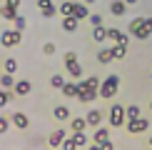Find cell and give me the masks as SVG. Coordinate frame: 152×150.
<instances>
[{
	"label": "cell",
	"mask_w": 152,
	"mask_h": 150,
	"mask_svg": "<svg viewBox=\"0 0 152 150\" xmlns=\"http://www.w3.org/2000/svg\"><path fill=\"white\" fill-rule=\"evenodd\" d=\"M147 145H152V135H150V138H147Z\"/></svg>",
	"instance_id": "cell-40"
},
{
	"label": "cell",
	"mask_w": 152,
	"mask_h": 150,
	"mask_svg": "<svg viewBox=\"0 0 152 150\" xmlns=\"http://www.w3.org/2000/svg\"><path fill=\"white\" fill-rule=\"evenodd\" d=\"M117 90H120V75H107V78L102 80V85H100V98H105V100H110V98H115L117 95Z\"/></svg>",
	"instance_id": "cell-2"
},
{
	"label": "cell",
	"mask_w": 152,
	"mask_h": 150,
	"mask_svg": "<svg viewBox=\"0 0 152 150\" xmlns=\"http://www.w3.org/2000/svg\"><path fill=\"white\" fill-rule=\"evenodd\" d=\"M115 58H112V48H102L97 50V62H102V65H107V62H112Z\"/></svg>",
	"instance_id": "cell-18"
},
{
	"label": "cell",
	"mask_w": 152,
	"mask_h": 150,
	"mask_svg": "<svg viewBox=\"0 0 152 150\" xmlns=\"http://www.w3.org/2000/svg\"><path fill=\"white\" fill-rule=\"evenodd\" d=\"M150 108H152V100H150Z\"/></svg>",
	"instance_id": "cell-42"
},
{
	"label": "cell",
	"mask_w": 152,
	"mask_h": 150,
	"mask_svg": "<svg viewBox=\"0 0 152 150\" xmlns=\"http://www.w3.org/2000/svg\"><path fill=\"white\" fill-rule=\"evenodd\" d=\"M15 93V90H12ZM12 93L8 90V88H3V93H0V108H5V105L10 103V98H12Z\"/></svg>",
	"instance_id": "cell-28"
},
{
	"label": "cell",
	"mask_w": 152,
	"mask_h": 150,
	"mask_svg": "<svg viewBox=\"0 0 152 150\" xmlns=\"http://www.w3.org/2000/svg\"><path fill=\"white\" fill-rule=\"evenodd\" d=\"M87 20H90V25H92V28H100V25H102V15H97V12H92V15L87 18Z\"/></svg>",
	"instance_id": "cell-32"
},
{
	"label": "cell",
	"mask_w": 152,
	"mask_h": 150,
	"mask_svg": "<svg viewBox=\"0 0 152 150\" xmlns=\"http://www.w3.org/2000/svg\"><path fill=\"white\" fill-rule=\"evenodd\" d=\"M87 80V85H90V88H97V90H100V85H102V83H100V78H95V75H90V78H85Z\"/></svg>",
	"instance_id": "cell-35"
},
{
	"label": "cell",
	"mask_w": 152,
	"mask_h": 150,
	"mask_svg": "<svg viewBox=\"0 0 152 150\" xmlns=\"http://www.w3.org/2000/svg\"><path fill=\"white\" fill-rule=\"evenodd\" d=\"M140 115H142L140 105H127V118H140Z\"/></svg>",
	"instance_id": "cell-29"
},
{
	"label": "cell",
	"mask_w": 152,
	"mask_h": 150,
	"mask_svg": "<svg viewBox=\"0 0 152 150\" xmlns=\"http://www.w3.org/2000/svg\"><path fill=\"white\" fill-rule=\"evenodd\" d=\"M65 68H67V73H70L75 80L82 78V65L77 62V53H75V50H67L65 53Z\"/></svg>",
	"instance_id": "cell-4"
},
{
	"label": "cell",
	"mask_w": 152,
	"mask_h": 150,
	"mask_svg": "<svg viewBox=\"0 0 152 150\" xmlns=\"http://www.w3.org/2000/svg\"><path fill=\"white\" fill-rule=\"evenodd\" d=\"M85 128H90L87 118H72L70 120V130H85Z\"/></svg>",
	"instance_id": "cell-22"
},
{
	"label": "cell",
	"mask_w": 152,
	"mask_h": 150,
	"mask_svg": "<svg viewBox=\"0 0 152 150\" xmlns=\"http://www.w3.org/2000/svg\"><path fill=\"white\" fill-rule=\"evenodd\" d=\"M110 12L115 18H122L125 12H127V3H125V0H112L110 3Z\"/></svg>",
	"instance_id": "cell-13"
},
{
	"label": "cell",
	"mask_w": 152,
	"mask_h": 150,
	"mask_svg": "<svg viewBox=\"0 0 152 150\" xmlns=\"http://www.w3.org/2000/svg\"><path fill=\"white\" fill-rule=\"evenodd\" d=\"M70 135H72V140L77 143V148H85V145H87V135H85V130H70Z\"/></svg>",
	"instance_id": "cell-20"
},
{
	"label": "cell",
	"mask_w": 152,
	"mask_h": 150,
	"mask_svg": "<svg viewBox=\"0 0 152 150\" xmlns=\"http://www.w3.org/2000/svg\"><path fill=\"white\" fill-rule=\"evenodd\" d=\"M100 98V90L97 88H87V90H80V95H77V100L82 105H90V103H95V100Z\"/></svg>",
	"instance_id": "cell-8"
},
{
	"label": "cell",
	"mask_w": 152,
	"mask_h": 150,
	"mask_svg": "<svg viewBox=\"0 0 152 150\" xmlns=\"http://www.w3.org/2000/svg\"><path fill=\"white\" fill-rule=\"evenodd\" d=\"M55 50H58L55 43H45V45H42V53H45V55H55Z\"/></svg>",
	"instance_id": "cell-34"
},
{
	"label": "cell",
	"mask_w": 152,
	"mask_h": 150,
	"mask_svg": "<svg viewBox=\"0 0 152 150\" xmlns=\"http://www.w3.org/2000/svg\"><path fill=\"white\" fill-rule=\"evenodd\" d=\"M107 123H110V128H122V125L127 123V108H122L120 103L110 105V110H107Z\"/></svg>",
	"instance_id": "cell-1"
},
{
	"label": "cell",
	"mask_w": 152,
	"mask_h": 150,
	"mask_svg": "<svg viewBox=\"0 0 152 150\" xmlns=\"http://www.w3.org/2000/svg\"><path fill=\"white\" fill-rule=\"evenodd\" d=\"M12 125V118H0V133H8Z\"/></svg>",
	"instance_id": "cell-31"
},
{
	"label": "cell",
	"mask_w": 152,
	"mask_h": 150,
	"mask_svg": "<svg viewBox=\"0 0 152 150\" xmlns=\"http://www.w3.org/2000/svg\"><path fill=\"white\" fill-rule=\"evenodd\" d=\"M107 138H110V130H107L105 125H97V128H95V143H105Z\"/></svg>",
	"instance_id": "cell-21"
},
{
	"label": "cell",
	"mask_w": 152,
	"mask_h": 150,
	"mask_svg": "<svg viewBox=\"0 0 152 150\" xmlns=\"http://www.w3.org/2000/svg\"><path fill=\"white\" fill-rule=\"evenodd\" d=\"M87 123H90V128H97V125H102V110H87Z\"/></svg>",
	"instance_id": "cell-15"
},
{
	"label": "cell",
	"mask_w": 152,
	"mask_h": 150,
	"mask_svg": "<svg viewBox=\"0 0 152 150\" xmlns=\"http://www.w3.org/2000/svg\"><path fill=\"white\" fill-rule=\"evenodd\" d=\"M62 95H65V98H77L80 95V85L77 83H65V88H62Z\"/></svg>",
	"instance_id": "cell-16"
},
{
	"label": "cell",
	"mask_w": 152,
	"mask_h": 150,
	"mask_svg": "<svg viewBox=\"0 0 152 150\" xmlns=\"http://www.w3.org/2000/svg\"><path fill=\"white\" fill-rule=\"evenodd\" d=\"M15 18H18V8L3 5V20H15Z\"/></svg>",
	"instance_id": "cell-25"
},
{
	"label": "cell",
	"mask_w": 152,
	"mask_h": 150,
	"mask_svg": "<svg viewBox=\"0 0 152 150\" xmlns=\"http://www.w3.org/2000/svg\"><path fill=\"white\" fill-rule=\"evenodd\" d=\"M145 23H147V30L152 33V18H145Z\"/></svg>",
	"instance_id": "cell-38"
},
{
	"label": "cell",
	"mask_w": 152,
	"mask_h": 150,
	"mask_svg": "<svg viewBox=\"0 0 152 150\" xmlns=\"http://www.w3.org/2000/svg\"><path fill=\"white\" fill-rule=\"evenodd\" d=\"M125 55H127V45H125V43H115V45H112V58L122 60Z\"/></svg>",
	"instance_id": "cell-19"
},
{
	"label": "cell",
	"mask_w": 152,
	"mask_h": 150,
	"mask_svg": "<svg viewBox=\"0 0 152 150\" xmlns=\"http://www.w3.org/2000/svg\"><path fill=\"white\" fill-rule=\"evenodd\" d=\"M65 138H67V133H65L62 128H58V130H53V133H50V138H48V145H50V148H60Z\"/></svg>",
	"instance_id": "cell-10"
},
{
	"label": "cell",
	"mask_w": 152,
	"mask_h": 150,
	"mask_svg": "<svg viewBox=\"0 0 152 150\" xmlns=\"http://www.w3.org/2000/svg\"><path fill=\"white\" fill-rule=\"evenodd\" d=\"M12 125H15L18 130H28L30 128V120H28V115H25V112H12Z\"/></svg>",
	"instance_id": "cell-12"
},
{
	"label": "cell",
	"mask_w": 152,
	"mask_h": 150,
	"mask_svg": "<svg viewBox=\"0 0 152 150\" xmlns=\"http://www.w3.org/2000/svg\"><path fill=\"white\" fill-rule=\"evenodd\" d=\"M125 128H127V133H132V135H140V133H145V130H150V120H147L145 115H140V118H127Z\"/></svg>",
	"instance_id": "cell-5"
},
{
	"label": "cell",
	"mask_w": 152,
	"mask_h": 150,
	"mask_svg": "<svg viewBox=\"0 0 152 150\" xmlns=\"http://www.w3.org/2000/svg\"><path fill=\"white\" fill-rule=\"evenodd\" d=\"M85 3H87V5H92V3H95V0H85Z\"/></svg>",
	"instance_id": "cell-41"
},
{
	"label": "cell",
	"mask_w": 152,
	"mask_h": 150,
	"mask_svg": "<svg viewBox=\"0 0 152 150\" xmlns=\"http://www.w3.org/2000/svg\"><path fill=\"white\" fill-rule=\"evenodd\" d=\"M80 23L82 20H77L75 15H65V18H62V30H65V33H77Z\"/></svg>",
	"instance_id": "cell-11"
},
{
	"label": "cell",
	"mask_w": 152,
	"mask_h": 150,
	"mask_svg": "<svg viewBox=\"0 0 152 150\" xmlns=\"http://www.w3.org/2000/svg\"><path fill=\"white\" fill-rule=\"evenodd\" d=\"M150 78H152V73H150Z\"/></svg>",
	"instance_id": "cell-44"
},
{
	"label": "cell",
	"mask_w": 152,
	"mask_h": 150,
	"mask_svg": "<svg viewBox=\"0 0 152 150\" xmlns=\"http://www.w3.org/2000/svg\"><path fill=\"white\" fill-rule=\"evenodd\" d=\"M72 15L77 18V20H87V18H90L92 12H90V8H87V3H85V0H77V3L72 5Z\"/></svg>",
	"instance_id": "cell-7"
},
{
	"label": "cell",
	"mask_w": 152,
	"mask_h": 150,
	"mask_svg": "<svg viewBox=\"0 0 152 150\" xmlns=\"http://www.w3.org/2000/svg\"><path fill=\"white\" fill-rule=\"evenodd\" d=\"M53 118H55L58 123L72 120V118H70V108H67V105H55V108H53Z\"/></svg>",
	"instance_id": "cell-9"
},
{
	"label": "cell",
	"mask_w": 152,
	"mask_h": 150,
	"mask_svg": "<svg viewBox=\"0 0 152 150\" xmlns=\"http://www.w3.org/2000/svg\"><path fill=\"white\" fill-rule=\"evenodd\" d=\"M130 35L132 38H137V40H147V38L152 35L150 30H147V23H145V18H135V20L130 23Z\"/></svg>",
	"instance_id": "cell-3"
},
{
	"label": "cell",
	"mask_w": 152,
	"mask_h": 150,
	"mask_svg": "<svg viewBox=\"0 0 152 150\" xmlns=\"http://www.w3.org/2000/svg\"><path fill=\"white\" fill-rule=\"evenodd\" d=\"M92 40H95V43H100V45L107 40V28H105V25H100V28H92Z\"/></svg>",
	"instance_id": "cell-17"
},
{
	"label": "cell",
	"mask_w": 152,
	"mask_h": 150,
	"mask_svg": "<svg viewBox=\"0 0 152 150\" xmlns=\"http://www.w3.org/2000/svg\"><path fill=\"white\" fill-rule=\"evenodd\" d=\"M0 85H3V88H8V90H10V88H15V80H12V73H3V80H0Z\"/></svg>",
	"instance_id": "cell-27"
},
{
	"label": "cell",
	"mask_w": 152,
	"mask_h": 150,
	"mask_svg": "<svg viewBox=\"0 0 152 150\" xmlns=\"http://www.w3.org/2000/svg\"><path fill=\"white\" fill-rule=\"evenodd\" d=\"M12 90H15V95L25 98V95H30V90H33V85H30V80H18Z\"/></svg>",
	"instance_id": "cell-14"
},
{
	"label": "cell",
	"mask_w": 152,
	"mask_h": 150,
	"mask_svg": "<svg viewBox=\"0 0 152 150\" xmlns=\"http://www.w3.org/2000/svg\"><path fill=\"white\" fill-rule=\"evenodd\" d=\"M72 148H77V143H75L72 135H70V138H65V140H62V150H72Z\"/></svg>",
	"instance_id": "cell-33"
},
{
	"label": "cell",
	"mask_w": 152,
	"mask_h": 150,
	"mask_svg": "<svg viewBox=\"0 0 152 150\" xmlns=\"http://www.w3.org/2000/svg\"><path fill=\"white\" fill-rule=\"evenodd\" d=\"M12 25H15L18 30H25V28H28V20H25V15H18L15 20H12Z\"/></svg>",
	"instance_id": "cell-30"
},
{
	"label": "cell",
	"mask_w": 152,
	"mask_h": 150,
	"mask_svg": "<svg viewBox=\"0 0 152 150\" xmlns=\"http://www.w3.org/2000/svg\"><path fill=\"white\" fill-rule=\"evenodd\" d=\"M72 0H62V5H60V15L65 18V15H72Z\"/></svg>",
	"instance_id": "cell-26"
},
{
	"label": "cell",
	"mask_w": 152,
	"mask_h": 150,
	"mask_svg": "<svg viewBox=\"0 0 152 150\" xmlns=\"http://www.w3.org/2000/svg\"><path fill=\"white\" fill-rule=\"evenodd\" d=\"M125 3H127V5H135V3H137V0H125Z\"/></svg>",
	"instance_id": "cell-39"
},
{
	"label": "cell",
	"mask_w": 152,
	"mask_h": 150,
	"mask_svg": "<svg viewBox=\"0 0 152 150\" xmlns=\"http://www.w3.org/2000/svg\"><path fill=\"white\" fill-rule=\"evenodd\" d=\"M18 70V60L15 58H5L3 60V73H15Z\"/></svg>",
	"instance_id": "cell-24"
},
{
	"label": "cell",
	"mask_w": 152,
	"mask_h": 150,
	"mask_svg": "<svg viewBox=\"0 0 152 150\" xmlns=\"http://www.w3.org/2000/svg\"><path fill=\"white\" fill-rule=\"evenodd\" d=\"M72 3H77V0H72Z\"/></svg>",
	"instance_id": "cell-43"
},
{
	"label": "cell",
	"mask_w": 152,
	"mask_h": 150,
	"mask_svg": "<svg viewBox=\"0 0 152 150\" xmlns=\"http://www.w3.org/2000/svg\"><path fill=\"white\" fill-rule=\"evenodd\" d=\"M0 43H3V48H15V45H20V43H23V30H18V28L3 30Z\"/></svg>",
	"instance_id": "cell-6"
},
{
	"label": "cell",
	"mask_w": 152,
	"mask_h": 150,
	"mask_svg": "<svg viewBox=\"0 0 152 150\" xmlns=\"http://www.w3.org/2000/svg\"><path fill=\"white\" fill-rule=\"evenodd\" d=\"M97 145H100V150H112V148H115V145H112V140H110V138H107L105 143H97Z\"/></svg>",
	"instance_id": "cell-36"
},
{
	"label": "cell",
	"mask_w": 152,
	"mask_h": 150,
	"mask_svg": "<svg viewBox=\"0 0 152 150\" xmlns=\"http://www.w3.org/2000/svg\"><path fill=\"white\" fill-rule=\"evenodd\" d=\"M5 5H10V8H18V10H20V0H5Z\"/></svg>",
	"instance_id": "cell-37"
},
{
	"label": "cell",
	"mask_w": 152,
	"mask_h": 150,
	"mask_svg": "<svg viewBox=\"0 0 152 150\" xmlns=\"http://www.w3.org/2000/svg\"><path fill=\"white\" fill-rule=\"evenodd\" d=\"M65 83H67V80H65V78H62V75H60V73H55V75H53V78H50V85H53V88H55V90H62V88H65Z\"/></svg>",
	"instance_id": "cell-23"
}]
</instances>
